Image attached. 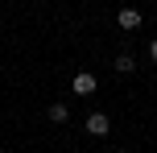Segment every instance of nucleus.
<instances>
[{
  "label": "nucleus",
  "instance_id": "nucleus-1",
  "mask_svg": "<svg viewBox=\"0 0 157 153\" xmlns=\"http://www.w3.org/2000/svg\"><path fill=\"white\" fill-rule=\"evenodd\" d=\"M141 21H145L141 8H120V13H116V25H120V29H141Z\"/></svg>",
  "mask_w": 157,
  "mask_h": 153
},
{
  "label": "nucleus",
  "instance_id": "nucleus-5",
  "mask_svg": "<svg viewBox=\"0 0 157 153\" xmlns=\"http://www.w3.org/2000/svg\"><path fill=\"white\" fill-rule=\"evenodd\" d=\"M132 66H136L132 54H120V58H116V71H120V75H132Z\"/></svg>",
  "mask_w": 157,
  "mask_h": 153
},
{
  "label": "nucleus",
  "instance_id": "nucleus-2",
  "mask_svg": "<svg viewBox=\"0 0 157 153\" xmlns=\"http://www.w3.org/2000/svg\"><path fill=\"white\" fill-rule=\"evenodd\" d=\"M71 87H75V95H91V91L99 87V83H95V75H91V71H78Z\"/></svg>",
  "mask_w": 157,
  "mask_h": 153
},
{
  "label": "nucleus",
  "instance_id": "nucleus-4",
  "mask_svg": "<svg viewBox=\"0 0 157 153\" xmlns=\"http://www.w3.org/2000/svg\"><path fill=\"white\" fill-rule=\"evenodd\" d=\"M66 116H71V108H66V104H50V120H54V124H62Z\"/></svg>",
  "mask_w": 157,
  "mask_h": 153
},
{
  "label": "nucleus",
  "instance_id": "nucleus-6",
  "mask_svg": "<svg viewBox=\"0 0 157 153\" xmlns=\"http://www.w3.org/2000/svg\"><path fill=\"white\" fill-rule=\"evenodd\" d=\"M149 58H153V62H157V37L149 41Z\"/></svg>",
  "mask_w": 157,
  "mask_h": 153
},
{
  "label": "nucleus",
  "instance_id": "nucleus-3",
  "mask_svg": "<svg viewBox=\"0 0 157 153\" xmlns=\"http://www.w3.org/2000/svg\"><path fill=\"white\" fill-rule=\"evenodd\" d=\"M108 128H112V124H108L103 112H91V116H87V132H91V137H108Z\"/></svg>",
  "mask_w": 157,
  "mask_h": 153
}]
</instances>
